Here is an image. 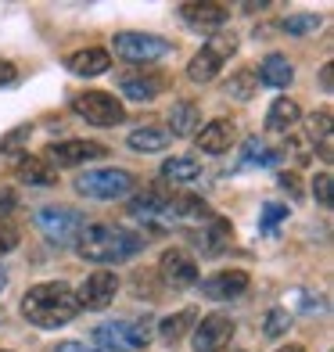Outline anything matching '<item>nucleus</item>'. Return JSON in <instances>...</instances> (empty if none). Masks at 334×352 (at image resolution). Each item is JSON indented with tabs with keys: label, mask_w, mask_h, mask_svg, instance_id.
Masks as SVG:
<instances>
[{
	"label": "nucleus",
	"mask_w": 334,
	"mask_h": 352,
	"mask_svg": "<svg viewBox=\"0 0 334 352\" xmlns=\"http://www.w3.org/2000/svg\"><path fill=\"white\" fill-rule=\"evenodd\" d=\"M230 98H252V90H256V76H252L248 69L245 72H237L234 79H230Z\"/></svg>",
	"instance_id": "obj_32"
},
{
	"label": "nucleus",
	"mask_w": 334,
	"mask_h": 352,
	"mask_svg": "<svg viewBox=\"0 0 334 352\" xmlns=\"http://www.w3.org/2000/svg\"><path fill=\"white\" fill-rule=\"evenodd\" d=\"M111 51L126 61H137V65H151V61L172 54V43L166 36H155V33H115Z\"/></svg>",
	"instance_id": "obj_7"
},
{
	"label": "nucleus",
	"mask_w": 334,
	"mask_h": 352,
	"mask_svg": "<svg viewBox=\"0 0 334 352\" xmlns=\"http://www.w3.org/2000/svg\"><path fill=\"white\" fill-rule=\"evenodd\" d=\"M230 338H234V320L227 313H209L194 324L190 345H194V352H223L230 345Z\"/></svg>",
	"instance_id": "obj_9"
},
{
	"label": "nucleus",
	"mask_w": 334,
	"mask_h": 352,
	"mask_svg": "<svg viewBox=\"0 0 334 352\" xmlns=\"http://www.w3.org/2000/svg\"><path fill=\"white\" fill-rule=\"evenodd\" d=\"M205 219H209V205H205L198 195H172L169 198L166 227L169 223H205Z\"/></svg>",
	"instance_id": "obj_19"
},
{
	"label": "nucleus",
	"mask_w": 334,
	"mask_h": 352,
	"mask_svg": "<svg viewBox=\"0 0 334 352\" xmlns=\"http://www.w3.org/2000/svg\"><path fill=\"white\" fill-rule=\"evenodd\" d=\"M126 144H130L133 151L151 155V151H166L172 144V137H169V130H162V126H137V130L126 137Z\"/></svg>",
	"instance_id": "obj_22"
},
{
	"label": "nucleus",
	"mask_w": 334,
	"mask_h": 352,
	"mask_svg": "<svg viewBox=\"0 0 334 352\" xmlns=\"http://www.w3.org/2000/svg\"><path fill=\"white\" fill-rule=\"evenodd\" d=\"M151 327L155 320L151 316H140V320H111V324L93 327V349L101 352H130V349H148L151 342Z\"/></svg>",
	"instance_id": "obj_3"
},
{
	"label": "nucleus",
	"mask_w": 334,
	"mask_h": 352,
	"mask_svg": "<svg viewBox=\"0 0 334 352\" xmlns=\"http://www.w3.org/2000/svg\"><path fill=\"white\" fill-rule=\"evenodd\" d=\"M309 148H316L320 144V155L331 158V111H316V116L309 119Z\"/></svg>",
	"instance_id": "obj_29"
},
{
	"label": "nucleus",
	"mask_w": 334,
	"mask_h": 352,
	"mask_svg": "<svg viewBox=\"0 0 334 352\" xmlns=\"http://www.w3.org/2000/svg\"><path fill=\"white\" fill-rule=\"evenodd\" d=\"M280 352H306V349H302V345H284Z\"/></svg>",
	"instance_id": "obj_42"
},
{
	"label": "nucleus",
	"mask_w": 334,
	"mask_h": 352,
	"mask_svg": "<svg viewBox=\"0 0 334 352\" xmlns=\"http://www.w3.org/2000/svg\"><path fill=\"white\" fill-rule=\"evenodd\" d=\"M288 327H291V313L288 309H269L266 313V320H263V334L266 338H284V334H288Z\"/></svg>",
	"instance_id": "obj_30"
},
{
	"label": "nucleus",
	"mask_w": 334,
	"mask_h": 352,
	"mask_svg": "<svg viewBox=\"0 0 334 352\" xmlns=\"http://www.w3.org/2000/svg\"><path fill=\"white\" fill-rule=\"evenodd\" d=\"M14 245H19V230L11 223H0V255H8Z\"/></svg>",
	"instance_id": "obj_35"
},
{
	"label": "nucleus",
	"mask_w": 334,
	"mask_h": 352,
	"mask_svg": "<svg viewBox=\"0 0 334 352\" xmlns=\"http://www.w3.org/2000/svg\"><path fill=\"white\" fill-rule=\"evenodd\" d=\"M169 198L162 187H148V190H140V195L130 201V216L137 219H148V223H162L166 227V216H169Z\"/></svg>",
	"instance_id": "obj_15"
},
{
	"label": "nucleus",
	"mask_w": 334,
	"mask_h": 352,
	"mask_svg": "<svg viewBox=\"0 0 334 352\" xmlns=\"http://www.w3.org/2000/svg\"><path fill=\"white\" fill-rule=\"evenodd\" d=\"M14 83H19V69L0 58V87H14Z\"/></svg>",
	"instance_id": "obj_36"
},
{
	"label": "nucleus",
	"mask_w": 334,
	"mask_h": 352,
	"mask_svg": "<svg viewBox=\"0 0 334 352\" xmlns=\"http://www.w3.org/2000/svg\"><path fill=\"white\" fill-rule=\"evenodd\" d=\"M72 108H76V116H83L90 126H119V122H126L122 101L115 98V94H108V90H83V94H76Z\"/></svg>",
	"instance_id": "obj_6"
},
{
	"label": "nucleus",
	"mask_w": 334,
	"mask_h": 352,
	"mask_svg": "<svg viewBox=\"0 0 334 352\" xmlns=\"http://www.w3.org/2000/svg\"><path fill=\"white\" fill-rule=\"evenodd\" d=\"M4 287H8V274H4V270H0V292H4Z\"/></svg>",
	"instance_id": "obj_43"
},
{
	"label": "nucleus",
	"mask_w": 334,
	"mask_h": 352,
	"mask_svg": "<svg viewBox=\"0 0 334 352\" xmlns=\"http://www.w3.org/2000/svg\"><path fill=\"white\" fill-rule=\"evenodd\" d=\"M284 219H288V209H284V205H266L263 209V230L274 234L277 223H284Z\"/></svg>",
	"instance_id": "obj_33"
},
{
	"label": "nucleus",
	"mask_w": 334,
	"mask_h": 352,
	"mask_svg": "<svg viewBox=\"0 0 334 352\" xmlns=\"http://www.w3.org/2000/svg\"><path fill=\"white\" fill-rule=\"evenodd\" d=\"M198 324V316H194V309H180V313H172V316H166L162 324H158V334H162V338L169 342V345H177L183 334L190 331Z\"/></svg>",
	"instance_id": "obj_26"
},
{
	"label": "nucleus",
	"mask_w": 334,
	"mask_h": 352,
	"mask_svg": "<svg viewBox=\"0 0 334 352\" xmlns=\"http://www.w3.org/2000/svg\"><path fill=\"white\" fill-rule=\"evenodd\" d=\"M313 195H316V201H320L324 209H331V176L327 173H320L313 180Z\"/></svg>",
	"instance_id": "obj_34"
},
{
	"label": "nucleus",
	"mask_w": 334,
	"mask_h": 352,
	"mask_svg": "<svg viewBox=\"0 0 334 352\" xmlns=\"http://www.w3.org/2000/svg\"><path fill=\"white\" fill-rule=\"evenodd\" d=\"M14 173H19V180L29 184V187H54L58 184V169L47 166L43 158H33V155H22Z\"/></svg>",
	"instance_id": "obj_20"
},
{
	"label": "nucleus",
	"mask_w": 334,
	"mask_h": 352,
	"mask_svg": "<svg viewBox=\"0 0 334 352\" xmlns=\"http://www.w3.org/2000/svg\"><path fill=\"white\" fill-rule=\"evenodd\" d=\"M158 274L166 277L169 287L183 292V287H194V284H198V263H194V255H190V252L169 248V252L162 255V263H158Z\"/></svg>",
	"instance_id": "obj_12"
},
{
	"label": "nucleus",
	"mask_w": 334,
	"mask_h": 352,
	"mask_svg": "<svg viewBox=\"0 0 334 352\" xmlns=\"http://www.w3.org/2000/svg\"><path fill=\"white\" fill-rule=\"evenodd\" d=\"M280 162V151H274V148H266V140L263 137H252L248 144H245V155H241V166L245 169H263V166H277Z\"/></svg>",
	"instance_id": "obj_27"
},
{
	"label": "nucleus",
	"mask_w": 334,
	"mask_h": 352,
	"mask_svg": "<svg viewBox=\"0 0 334 352\" xmlns=\"http://www.w3.org/2000/svg\"><path fill=\"white\" fill-rule=\"evenodd\" d=\"M280 29L288 36H306V33H316V29H320V19H316V14H291V19L280 22Z\"/></svg>",
	"instance_id": "obj_31"
},
{
	"label": "nucleus",
	"mask_w": 334,
	"mask_h": 352,
	"mask_svg": "<svg viewBox=\"0 0 334 352\" xmlns=\"http://www.w3.org/2000/svg\"><path fill=\"white\" fill-rule=\"evenodd\" d=\"M47 162L54 166H83L90 158H104L108 148L98 140H58V144H47Z\"/></svg>",
	"instance_id": "obj_10"
},
{
	"label": "nucleus",
	"mask_w": 334,
	"mask_h": 352,
	"mask_svg": "<svg viewBox=\"0 0 334 352\" xmlns=\"http://www.w3.org/2000/svg\"><path fill=\"white\" fill-rule=\"evenodd\" d=\"M11 209H14V195L11 190H0V223L11 216Z\"/></svg>",
	"instance_id": "obj_40"
},
{
	"label": "nucleus",
	"mask_w": 334,
	"mask_h": 352,
	"mask_svg": "<svg viewBox=\"0 0 334 352\" xmlns=\"http://www.w3.org/2000/svg\"><path fill=\"white\" fill-rule=\"evenodd\" d=\"M137 187V176L126 173V169H90V173H79L76 176V190L87 198H98V201H111V198H122Z\"/></svg>",
	"instance_id": "obj_5"
},
{
	"label": "nucleus",
	"mask_w": 334,
	"mask_h": 352,
	"mask_svg": "<svg viewBox=\"0 0 334 352\" xmlns=\"http://www.w3.org/2000/svg\"><path fill=\"white\" fill-rule=\"evenodd\" d=\"M119 90L133 101H155L166 90V76L162 72H122L119 76Z\"/></svg>",
	"instance_id": "obj_14"
},
{
	"label": "nucleus",
	"mask_w": 334,
	"mask_h": 352,
	"mask_svg": "<svg viewBox=\"0 0 334 352\" xmlns=\"http://www.w3.org/2000/svg\"><path fill=\"white\" fill-rule=\"evenodd\" d=\"M234 51H237V40L234 36L209 40L194 58L187 61V79H190V83H212V79L219 76V69H223V61H227Z\"/></svg>",
	"instance_id": "obj_8"
},
{
	"label": "nucleus",
	"mask_w": 334,
	"mask_h": 352,
	"mask_svg": "<svg viewBox=\"0 0 334 352\" xmlns=\"http://www.w3.org/2000/svg\"><path fill=\"white\" fill-rule=\"evenodd\" d=\"M198 133V104L180 101L169 108V137H190Z\"/></svg>",
	"instance_id": "obj_24"
},
{
	"label": "nucleus",
	"mask_w": 334,
	"mask_h": 352,
	"mask_svg": "<svg viewBox=\"0 0 334 352\" xmlns=\"http://www.w3.org/2000/svg\"><path fill=\"white\" fill-rule=\"evenodd\" d=\"M331 72H334V69H331V61H327V65L320 69V87H324L327 94H331V87H334V79H331Z\"/></svg>",
	"instance_id": "obj_41"
},
{
	"label": "nucleus",
	"mask_w": 334,
	"mask_h": 352,
	"mask_svg": "<svg viewBox=\"0 0 334 352\" xmlns=\"http://www.w3.org/2000/svg\"><path fill=\"white\" fill-rule=\"evenodd\" d=\"M65 65L76 72V76H101L111 69V54L104 51V47H83V51H72Z\"/></svg>",
	"instance_id": "obj_18"
},
{
	"label": "nucleus",
	"mask_w": 334,
	"mask_h": 352,
	"mask_svg": "<svg viewBox=\"0 0 334 352\" xmlns=\"http://www.w3.org/2000/svg\"><path fill=\"white\" fill-rule=\"evenodd\" d=\"M54 352H101V349H93V345H87V342H61Z\"/></svg>",
	"instance_id": "obj_39"
},
{
	"label": "nucleus",
	"mask_w": 334,
	"mask_h": 352,
	"mask_svg": "<svg viewBox=\"0 0 334 352\" xmlns=\"http://www.w3.org/2000/svg\"><path fill=\"white\" fill-rule=\"evenodd\" d=\"M280 187L291 190V198H302V184H298L295 173H280Z\"/></svg>",
	"instance_id": "obj_37"
},
{
	"label": "nucleus",
	"mask_w": 334,
	"mask_h": 352,
	"mask_svg": "<svg viewBox=\"0 0 334 352\" xmlns=\"http://www.w3.org/2000/svg\"><path fill=\"white\" fill-rule=\"evenodd\" d=\"M227 241H230V223L227 219L212 216L209 223H201V230H198L201 255H219L223 248H227Z\"/></svg>",
	"instance_id": "obj_23"
},
{
	"label": "nucleus",
	"mask_w": 334,
	"mask_h": 352,
	"mask_svg": "<svg viewBox=\"0 0 334 352\" xmlns=\"http://www.w3.org/2000/svg\"><path fill=\"white\" fill-rule=\"evenodd\" d=\"M298 119H302V108L291 98H277L274 104H269V111H266V130L269 133H288Z\"/></svg>",
	"instance_id": "obj_21"
},
{
	"label": "nucleus",
	"mask_w": 334,
	"mask_h": 352,
	"mask_svg": "<svg viewBox=\"0 0 334 352\" xmlns=\"http://www.w3.org/2000/svg\"><path fill=\"white\" fill-rule=\"evenodd\" d=\"M25 133H29V126H19V130H14L4 144H0V151H14V148H19V144L25 140Z\"/></svg>",
	"instance_id": "obj_38"
},
{
	"label": "nucleus",
	"mask_w": 334,
	"mask_h": 352,
	"mask_svg": "<svg viewBox=\"0 0 334 352\" xmlns=\"http://www.w3.org/2000/svg\"><path fill=\"white\" fill-rule=\"evenodd\" d=\"M194 140H198V148H201L205 155H223V151L234 148L237 130H234V122H227V119H212V122L201 126Z\"/></svg>",
	"instance_id": "obj_16"
},
{
	"label": "nucleus",
	"mask_w": 334,
	"mask_h": 352,
	"mask_svg": "<svg viewBox=\"0 0 334 352\" xmlns=\"http://www.w3.org/2000/svg\"><path fill=\"white\" fill-rule=\"evenodd\" d=\"M180 19L190 29H219L230 22V11L223 4H212V0H201V4H183L180 8Z\"/></svg>",
	"instance_id": "obj_17"
},
{
	"label": "nucleus",
	"mask_w": 334,
	"mask_h": 352,
	"mask_svg": "<svg viewBox=\"0 0 334 352\" xmlns=\"http://www.w3.org/2000/svg\"><path fill=\"white\" fill-rule=\"evenodd\" d=\"M144 248V237L115 227V223H87L76 237V252L83 255L87 263H98V266H115L126 263Z\"/></svg>",
	"instance_id": "obj_1"
},
{
	"label": "nucleus",
	"mask_w": 334,
	"mask_h": 352,
	"mask_svg": "<svg viewBox=\"0 0 334 352\" xmlns=\"http://www.w3.org/2000/svg\"><path fill=\"white\" fill-rule=\"evenodd\" d=\"M259 76H263V83L266 87H288L291 79H295V69H291V61L284 58V54H266L263 58V65H259Z\"/></svg>",
	"instance_id": "obj_25"
},
{
	"label": "nucleus",
	"mask_w": 334,
	"mask_h": 352,
	"mask_svg": "<svg viewBox=\"0 0 334 352\" xmlns=\"http://www.w3.org/2000/svg\"><path fill=\"white\" fill-rule=\"evenodd\" d=\"M119 292V277L108 274V270H98V274H90L83 284H79V309H108L111 298Z\"/></svg>",
	"instance_id": "obj_11"
},
{
	"label": "nucleus",
	"mask_w": 334,
	"mask_h": 352,
	"mask_svg": "<svg viewBox=\"0 0 334 352\" xmlns=\"http://www.w3.org/2000/svg\"><path fill=\"white\" fill-rule=\"evenodd\" d=\"M22 316L43 331L65 327L79 316V302L69 284H36L22 298Z\"/></svg>",
	"instance_id": "obj_2"
},
{
	"label": "nucleus",
	"mask_w": 334,
	"mask_h": 352,
	"mask_svg": "<svg viewBox=\"0 0 334 352\" xmlns=\"http://www.w3.org/2000/svg\"><path fill=\"white\" fill-rule=\"evenodd\" d=\"M248 287V274L245 270H223V274H212L201 280V295L212 302H230Z\"/></svg>",
	"instance_id": "obj_13"
},
{
	"label": "nucleus",
	"mask_w": 334,
	"mask_h": 352,
	"mask_svg": "<svg viewBox=\"0 0 334 352\" xmlns=\"http://www.w3.org/2000/svg\"><path fill=\"white\" fill-rule=\"evenodd\" d=\"M36 230L47 237L51 245H76L79 230L87 227V219L79 209H69V205H43L33 216Z\"/></svg>",
	"instance_id": "obj_4"
},
{
	"label": "nucleus",
	"mask_w": 334,
	"mask_h": 352,
	"mask_svg": "<svg viewBox=\"0 0 334 352\" xmlns=\"http://www.w3.org/2000/svg\"><path fill=\"white\" fill-rule=\"evenodd\" d=\"M162 176L172 180V184H190V180H198V176H201V166L194 162V158H187V155L166 158V162H162Z\"/></svg>",
	"instance_id": "obj_28"
}]
</instances>
